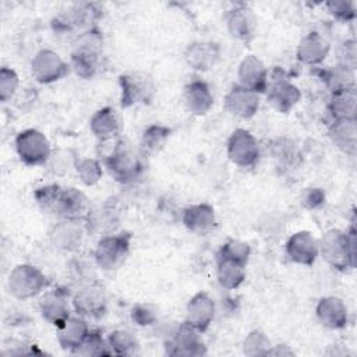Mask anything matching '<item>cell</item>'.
<instances>
[{"label":"cell","mask_w":357,"mask_h":357,"mask_svg":"<svg viewBox=\"0 0 357 357\" xmlns=\"http://www.w3.org/2000/svg\"><path fill=\"white\" fill-rule=\"evenodd\" d=\"M20 86L18 74L10 67H1L0 70V100L7 103L14 98Z\"/></svg>","instance_id":"obj_43"},{"label":"cell","mask_w":357,"mask_h":357,"mask_svg":"<svg viewBox=\"0 0 357 357\" xmlns=\"http://www.w3.org/2000/svg\"><path fill=\"white\" fill-rule=\"evenodd\" d=\"M107 344L112 350V354L116 356H135L139 353L138 339L126 329H116L109 333Z\"/></svg>","instance_id":"obj_35"},{"label":"cell","mask_w":357,"mask_h":357,"mask_svg":"<svg viewBox=\"0 0 357 357\" xmlns=\"http://www.w3.org/2000/svg\"><path fill=\"white\" fill-rule=\"evenodd\" d=\"M238 85L259 93H265L269 79V73L265 64L255 54H247L237 68Z\"/></svg>","instance_id":"obj_18"},{"label":"cell","mask_w":357,"mask_h":357,"mask_svg":"<svg viewBox=\"0 0 357 357\" xmlns=\"http://www.w3.org/2000/svg\"><path fill=\"white\" fill-rule=\"evenodd\" d=\"M85 231L82 222L60 220L50 231V241L60 251L77 252L82 245Z\"/></svg>","instance_id":"obj_24"},{"label":"cell","mask_w":357,"mask_h":357,"mask_svg":"<svg viewBox=\"0 0 357 357\" xmlns=\"http://www.w3.org/2000/svg\"><path fill=\"white\" fill-rule=\"evenodd\" d=\"M293 354L294 351L286 344H278V346H271L266 356H293Z\"/></svg>","instance_id":"obj_49"},{"label":"cell","mask_w":357,"mask_h":357,"mask_svg":"<svg viewBox=\"0 0 357 357\" xmlns=\"http://www.w3.org/2000/svg\"><path fill=\"white\" fill-rule=\"evenodd\" d=\"M100 8L95 3H77L68 11L61 13L52 21V26L57 33H71L75 29H91L92 24L100 15Z\"/></svg>","instance_id":"obj_11"},{"label":"cell","mask_w":357,"mask_h":357,"mask_svg":"<svg viewBox=\"0 0 357 357\" xmlns=\"http://www.w3.org/2000/svg\"><path fill=\"white\" fill-rule=\"evenodd\" d=\"M89 209V199L81 190L75 187H66L61 190L54 213L60 220L84 222Z\"/></svg>","instance_id":"obj_17"},{"label":"cell","mask_w":357,"mask_h":357,"mask_svg":"<svg viewBox=\"0 0 357 357\" xmlns=\"http://www.w3.org/2000/svg\"><path fill=\"white\" fill-rule=\"evenodd\" d=\"M226 25L230 35L241 42H250L257 33V17L252 8L244 3H238L227 11Z\"/></svg>","instance_id":"obj_20"},{"label":"cell","mask_w":357,"mask_h":357,"mask_svg":"<svg viewBox=\"0 0 357 357\" xmlns=\"http://www.w3.org/2000/svg\"><path fill=\"white\" fill-rule=\"evenodd\" d=\"M85 229L93 236H107L116 233L120 225V212L116 205L105 202L102 205L91 206L85 220Z\"/></svg>","instance_id":"obj_16"},{"label":"cell","mask_w":357,"mask_h":357,"mask_svg":"<svg viewBox=\"0 0 357 357\" xmlns=\"http://www.w3.org/2000/svg\"><path fill=\"white\" fill-rule=\"evenodd\" d=\"M271 340L258 329L251 331L243 342V353L245 356H266L271 349Z\"/></svg>","instance_id":"obj_42"},{"label":"cell","mask_w":357,"mask_h":357,"mask_svg":"<svg viewBox=\"0 0 357 357\" xmlns=\"http://www.w3.org/2000/svg\"><path fill=\"white\" fill-rule=\"evenodd\" d=\"M251 255V247L247 241L243 240H227L219 250L218 258H226L236 262H240L243 265L248 264Z\"/></svg>","instance_id":"obj_40"},{"label":"cell","mask_w":357,"mask_h":357,"mask_svg":"<svg viewBox=\"0 0 357 357\" xmlns=\"http://www.w3.org/2000/svg\"><path fill=\"white\" fill-rule=\"evenodd\" d=\"M88 332L89 326L86 319L81 315H71L60 328H57V342L61 349L74 353L81 346Z\"/></svg>","instance_id":"obj_29"},{"label":"cell","mask_w":357,"mask_h":357,"mask_svg":"<svg viewBox=\"0 0 357 357\" xmlns=\"http://www.w3.org/2000/svg\"><path fill=\"white\" fill-rule=\"evenodd\" d=\"M120 103L121 107H131L135 105H148L156 93V85L152 77L144 71H131L119 77Z\"/></svg>","instance_id":"obj_6"},{"label":"cell","mask_w":357,"mask_h":357,"mask_svg":"<svg viewBox=\"0 0 357 357\" xmlns=\"http://www.w3.org/2000/svg\"><path fill=\"white\" fill-rule=\"evenodd\" d=\"M131 247L128 233H112L99 238L93 251V259L98 268L106 272L119 269L127 259Z\"/></svg>","instance_id":"obj_4"},{"label":"cell","mask_w":357,"mask_h":357,"mask_svg":"<svg viewBox=\"0 0 357 357\" xmlns=\"http://www.w3.org/2000/svg\"><path fill=\"white\" fill-rule=\"evenodd\" d=\"M284 248L287 258L291 262L303 266H311L319 255L318 240L307 230L293 233L287 238Z\"/></svg>","instance_id":"obj_15"},{"label":"cell","mask_w":357,"mask_h":357,"mask_svg":"<svg viewBox=\"0 0 357 357\" xmlns=\"http://www.w3.org/2000/svg\"><path fill=\"white\" fill-rule=\"evenodd\" d=\"M78 160H79V158L77 156V153L73 149L59 148L52 152V155L45 166L53 176L63 177V176L68 174L73 169L75 170Z\"/></svg>","instance_id":"obj_36"},{"label":"cell","mask_w":357,"mask_h":357,"mask_svg":"<svg viewBox=\"0 0 357 357\" xmlns=\"http://www.w3.org/2000/svg\"><path fill=\"white\" fill-rule=\"evenodd\" d=\"M272 153L273 156L282 162V163H293V160L296 159V146L293 145L291 141L284 139V138H278L275 141V144L272 145Z\"/></svg>","instance_id":"obj_47"},{"label":"cell","mask_w":357,"mask_h":357,"mask_svg":"<svg viewBox=\"0 0 357 357\" xmlns=\"http://www.w3.org/2000/svg\"><path fill=\"white\" fill-rule=\"evenodd\" d=\"M185 63L198 73L212 70L220 60V46L211 40H197L184 52Z\"/></svg>","instance_id":"obj_23"},{"label":"cell","mask_w":357,"mask_h":357,"mask_svg":"<svg viewBox=\"0 0 357 357\" xmlns=\"http://www.w3.org/2000/svg\"><path fill=\"white\" fill-rule=\"evenodd\" d=\"M165 347L169 356L198 357L206 354V346L201 337V332L187 322L180 324L172 331Z\"/></svg>","instance_id":"obj_10"},{"label":"cell","mask_w":357,"mask_h":357,"mask_svg":"<svg viewBox=\"0 0 357 357\" xmlns=\"http://www.w3.org/2000/svg\"><path fill=\"white\" fill-rule=\"evenodd\" d=\"M78 356H92V357H100V356H110L112 350L107 344V339L102 336V332L98 329H89L88 335L85 336L81 346L73 353Z\"/></svg>","instance_id":"obj_37"},{"label":"cell","mask_w":357,"mask_h":357,"mask_svg":"<svg viewBox=\"0 0 357 357\" xmlns=\"http://www.w3.org/2000/svg\"><path fill=\"white\" fill-rule=\"evenodd\" d=\"M265 95L271 106L280 113L290 112L301 99V92L297 85H294L289 77L278 68L269 75Z\"/></svg>","instance_id":"obj_8"},{"label":"cell","mask_w":357,"mask_h":357,"mask_svg":"<svg viewBox=\"0 0 357 357\" xmlns=\"http://www.w3.org/2000/svg\"><path fill=\"white\" fill-rule=\"evenodd\" d=\"M356 70L336 63L335 66L326 68L322 71V81L326 85V88L333 92L344 91V89H351L356 88Z\"/></svg>","instance_id":"obj_33"},{"label":"cell","mask_w":357,"mask_h":357,"mask_svg":"<svg viewBox=\"0 0 357 357\" xmlns=\"http://www.w3.org/2000/svg\"><path fill=\"white\" fill-rule=\"evenodd\" d=\"M102 66V36L95 28H91L85 31L74 45L70 67L79 78L91 79L100 73Z\"/></svg>","instance_id":"obj_3"},{"label":"cell","mask_w":357,"mask_h":357,"mask_svg":"<svg viewBox=\"0 0 357 357\" xmlns=\"http://www.w3.org/2000/svg\"><path fill=\"white\" fill-rule=\"evenodd\" d=\"M61 187L56 183H50V184H45L39 188L35 190L33 192V198L36 201V204L39 205V208L45 212H53L56 211L60 194H61Z\"/></svg>","instance_id":"obj_41"},{"label":"cell","mask_w":357,"mask_h":357,"mask_svg":"<svg viewBox=\"0 0 357 357\" xmlns=\"http://www.w3.org/2000/svg\"><path fill=\"white\" fill-rule=\"evenodd\" d=\"M131 319L138 326H151L158 321V308L152 304H135L131 308Z\"/></svg>","instance_id":"obj_45"},{"label":"cell","mask_w":357,"mask_h":357,"mask_svg":"<svg viewBox=\"0 0 357 357\" xmlns=\"http://www.w3.org/2000/svg\"><path fill=\"white\" fill-rule=\"evenodd\" d=\"M103 165L112 178L120 184H131L144 172V153L123 137L114 139L113 146L103 156Z\"/></svg>","instance_id":"obj_1"},{"label":"cell","mask_w":357,"mask_h":357,"mask_svg":"<svg viewBox=\"0 0 357 357\" xmlns=\"http://www.w3.org/2000/svg\"><path fill=\"white\" fill-rule=\"evenodd\" d=\"M337 63L347 66L353 70H356L357 64V47H356V40L349 39L344 40L340 47H339V56H337Z\"/></svg>","instance_id":"obj_48"},{"label":"cell","mask_w":357,"mask_h":357,"mask_svg":"<svg viewBox=\"0 0 357 357\" xmlns=\"http://www.w3.org/2000/svg\"><path fill=\"white\" fill-rule=\"evenodd\" d=\"M71 296L63 289L57 287L46 291L39 298V312L40 315L53 326L60 328L71 317Z\"/></svg>","instance_id":"obj_14"},{"label":"cell","mask_w":357,"mask_h":357,"mask_svg":"<svg viewBox=\"0 0 357 357\" xmlns=\"http://www.w3.org/2000/svg\"><path fill=\"white\" fill-rule=\"evenodd\" d=\"M331 141L344 153L353 156L357 151L356 120H333L328 127Z\"/></svg>","instance_id":"obj_30"},{"label":"cell","mask_w":357,"mask_h":357,"mask_svg":"<svg viewBox=\"0 0 357 357\" xmlns=\"http://www.w3.org/2000/svg\"><path fill=\"white\" fill-rule=\"evenodd\" d=\"M172 130L162 124L148 126L141 135V152L145 155L158 153L167 142Z\"/></svg>","instance_id":"obj_34"},{"label":"cell","mask_w":357,"mask_h":357,"mask_svg":"<svg viewBox=\"0 0 357 357\" xmlns=\"http://www.w3.org/2000/svg\"><path fill=\"white\" fill-rule=\"evenodd\" d=\"M89 130L99 142L114 141L123 130V120L119 112L112 106L96 110L89 120Z\"/></svg>","instance_id":"obj_19"},{"label":"cell","mask_w":357,"mask_h":357,"mask_svg":"<svg viewBox=\"0 0 357 357\" xmlns=\"http://www.w3.org/2000/svg\"><path fill=\"white\" fill-rule=\"evenodd\" d=\"M215 311L216 308L213 298L205 291H198L187 303L184 322L202 333L211 326L215 318Z\"/></svg>","instance_id":"obj_22"},{"label":"cell","mask_w":357,"mask_h":357,"mask_svg":"<svg viewBox=\"0 0 357 357\" xmlns=\"http://www.w3.org/2000/svg\"><path fill=\"white\" fill-rule=\"evenodd\" d=\"M95 265L85 258L75 257L68 261L67 271H68V275L73 282H75L79 286H85V284H91V283L96 282Z\"/></svg>","instance_id":"obj_38"},{"label":"cell","mask_w":357,"mask_h":357,"mask_svg":"<svg viewBox=\"0 0 357 357\" xmlns=\"http://www.w3.org/2000/svg\"><path fill=\"white\" fill-rule=\"evenodd\" d=\"M185 107L195 116L206 114L213 106V93L204 79H192L184 86L183 92Z\"/></svg>","instance_id":"obj_26"},{"label":"cell","mask_w":357,"mask_h":357,"mask_svg":"<svg viewBox=\"0 0 357 357\" xmlns=\"http://www.w3.org/2000/svg\"><path fill=\"white\" fill-rule=\"evenodd\" d=\"M325 199H326V195L324 190L318 187H307L300 194V204L308 211L321 208L325 204Z\"/></svg>","instance_id":"obj_46"},{"label":"cell","mask_w":357,"mask_h":357,"mask_svg":"<svg viewBox=\"0 0 357 357\" xmlns=\"http://www.w3.org/2000/svg\"><path fill=\"white\" fill-rule=\"evenodd\" d=\"M245 266L247 265H243L231 259L218 258V265H216L218 283L226 290L238 289L245 279Z\"/></svg>","instance_id":"obj_32"},{"label":"cell","mask_w":357,"mask_h":357,"mask_svg":"<svg viewBox=\"0 0 357 357\" xmlns=\"http://www.w3.org/2000/svg\"><path fill=\"white\" fill-rule=\"evenodd\" d=\"M329 49V43L321 33L310 32L298 42L296 49V57L303 64L318 66L326 59Z\"/></svg>","instance_id":"obj_28"},{"label":"cell","mask_w":357,"mask_h":357,"mask_svg":"<svg viewBox=\"0 0 357 357\" xmlns=\"http://www.w3.org/2000/svg\"><path fill=\"white\" fill-rule=\"evenodd\" d=\"M70 64H67L63 57L52 50H39L31 61V74L39 84H52L64 78L70 71Z\"/></svg>","instance_id":"obj_13"},{"label":"cell","mask_w":357,"mask_h":357,"mask_svg":"<svg viewBox=\"0 0 357 357\" xmlns=\"http://www.w3.org/2000/svg\"><path fill=\"white\" fill-rule=\"evenodd\" d=\"M71 305L77 315L91 319L102 318L107 311V297L96 282L85 286H79V289L71 297Z\"/></svg>","instance_id":"obj_12"},{"label":"cell","mask_w":357,"mask_h":357,"mask_svg":"<svg viewBox=\"0 0 357 357\" xmlns=\"http://www.w3.org/2000/svg\"><path fill=\"white\" fill-rule=\"evenodd\" d=\"M181 222L187 230L197 234H206L216 226V213L209 204H192L183 211Z\"/></svg>","instance_id":"obj_27"},{"label":"cell","mask_w":357,"mask_h":357,"mask_svg":"<svg viewBox=\"0 0 357 357\" xmlns=\"http://www.w3.org/2000/svg\"><path fill=\"white\" fill-rule=\"evenodd\" d=\"M75 172L78 174L79 181L86 187L96 185L100 181L102 174H103V169H102L100 162L98 159H93V158L79 159L77 162Z\"/></svg>","instance_id":"obj_39"},{"label":"cell","mask_w":357,"mask_h":357,"mask_svg":"<svg viewBox=\"0 0 357 357\" xmlns=\"http://www.w3.org/2000/svg\"><path fill=\"white\" fill-rule=\"evenodd\" d=\"M328 112L333 120H356L357 117V93L356 88L331 93Z\"/></svg>","instance_id":"obj_31"},{"label":"cell","mask_w":357,"mask_h":357,"mask_svg":"<svg viewBox=\"0 0 357 357\" xmlns=\"http://www.w3.org/2000/svg\"><path fill=\"white\" fill-rule=\"evenodd\" d=\"M14 145L18 158L26 166L46 165L53 152L46 135L35 128H26L18 132Z\"/></svg>","instance_id":"obj_7"},{"label":"cell","mask_w":357,"mask_h":357,"mask_svg":"<svg viewBox=\"0 0 357 357\" xmlns=\"http://www.w3.org/2000/svg\"><path fill=\"white\" fill-rule=\"evenodd\" d=\"M325 7L333 18L342 22L354 21L357 17L356 4L351 0H331L325 3Z\"/></svg>","instance_id":"obj_44"},{"label":"cell","mask_w":357,"mask_h":357,"mask_svg":"<svg viewBox=\"0 0 357 357\" xmlns=\"http://www.w3.org/2000/svg\"><path fill=\"white\" fill-rule=\"evenodd\" d=\"M315 314L321 325L331 331L343 329L349 322L347 305L335 296L322 297L315 307Z\"/></svg>","instance_id":"obj_25"},{"label":"cell","mask_w":357,"mask_h":357,"mask_svg":"<svg viewBox=\"0 0 357 357\" xmlns=\"http://www.w3.org/2000/svg\"><path fill=\"white\" fill-rule=\"evenodd\" d=\"M225 109L238 119H251L259 109V95L236 84L225 96Z\"/></svg>","instance_id":"obj_21"},{"label":"cell","mask_w":357,"mask_h":357,"mask_svg":"<svg viewBox=\"0 0 357 357\" xmlns=\"http://www.w3.org/2000/svg\"><path fill=\"white\" fill-rule=\"evenodd\" d=\"M227 156L236 166L251 169L259 160V144L248 130L236 128L227 139Z\"/></svg>","instance_id":"obj_9"},{"label":"cell","mask_w":357,"mask_h":357,"mask_svg":"<svg viewBox=\"0 0 357 357\" xmlns=\"http://www.w3.org/2000/svg\"><path fill=\"white\" fill-rule=\"evenodd\" d=\"M356 234L354 219L346 231L339 229L325 231L318 240L319 255L335 269H353L356 266Z\"/></svg>","instance_id":"obj_2"},{"label":"cell","mask_w":357,"mask_h":357,"mask_svg":"<svg viewBox=\"0 0 357 357\" xmlns=\"http://www.w3.org/2000/svg\"><path fill=\"white\" fill-rule=\"evenodd\" d=\"M10 294L17 300H28L40 294L47 286L46 275L31 264H20L8 275Z\"/></svg>","instance_id":"obj_5"}]
</instances>
